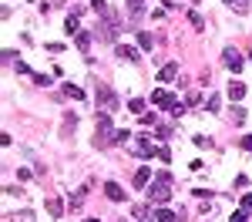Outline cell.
Listing matches in <instances>:
<instances>
[{
	"mask_svg": "<svg viewBox=\"0 0 252 222\" xmlns=\"http://www.w3.org/2000/svg\"><path fill=\"white\" fill-rule=\"evenodd\" d=\"M168 199H172V175L168 172H158L155 182L148 185V202L151 206H165Z\"/></svg>",
	"mask_w": 252,
	"mask_h": 222,
	"instance_id": "obj_1",
	"label": "cell"
},
{
	"mask_svg": "<svg viewBox=\"0 0 252 222\" xmlns=\"http://www.w3.org/2000/svg\"><path fill=\"white\" fill-rule=\"evenodd\" d=\"M115 128H111V115H104V111H98V138H94V145L98 148H108L115 145Z\"/></svg>",
	"mask_w": 252,
	"mask_h": 222,
	"instance_id": "obj_2",
	"label": "cell"
},
{
	"mask_svg": "<svg viewBox=\"0 0 252 222\" xmlns=\"http://www.w3.org/2000/svg\"><path fill=\"white\" fill-rule=\"evenodd\" d=\"M94 98H98V108H101L104 115H115V111H118V98H115V91H111L108 84H98Z\"/></svg>",
	"mask_w": 252,
	"mask_h": 222,
	"instance_id": "obj_3",
	"label": "cell"
},
{
	"mask_svg": "<svg viewBox=\"0 0 252 222\" xmlns=\"http://www.w3.org/2000/svg\"><path fill=\"white\" fill-rule=\"evenodd\" d=\"M131 151H134V155H141V158H155L162 148H155V142H148V135H141V138L131 145Z\"/></svg>",
	"mask_w": 252,
	"mask_h": 222,
	"instance_id": "obj_4",
	"label": "cell"
},
{
	"mask_svg": "<svg viewBox=\"0 0 252 222\" xmlns=\"http://www.w3.org/2000/svg\"><path fill=\"white\" fill-rule=\"evenodd\" d=\"M222 58H225V68H229V71H236V74L242 71V64H246V58H242L236 47H225V51H222Z\"/></svg>",
	"mask_w": 252,
	"mask_h": 222,
	"instance_id": "obj_5",
	"label": "cell"
},
{
	"mask_svg": "<svg viewBox=\"0 0 252 222\" xmlns=\"http://www.w3.org/2000/svg\"><path fill=\"white\" fill-rule=\"evenodd\" d=\"M104 195H108L111 202H125V189H121L118 182H104Z\"/></svg>",
	"mask_w": 252,
	"mask_h": 222,
	"instance_id": "obj_6",
	"label": "cell"
},
{
	"mask_svg": "<svg viewBox=\"0 0 252 222\" xmlns=\"http://www.w3.org/2000/svg\"><path fill=\"white\" fill-rule=\"evenodd\" d=\"M91 10H94L98 17H104V20H118V17L111 14V7H108V0H91Z\"/></svg>",
	"mask_w": 252,
	"mask_h": 222,
	"instance_id": "obj_7",
	"label": "cell"
},
{
	"mask_svg": "<svg viewBox=\"0 0 252 222\" xmlns=\"http://www.w3.org/2000/svg\"><path fill=\"white\" fill-rule=\"evenodd\" d=\"M115 54H118L121 61H141L138 47H128V44H118V47H115Z\"/></svg>",
	"mask_w": 252,
	"mask_h": 222,
	"instance_id": "obj_8",
	"label": "cell"
},
{
	"mask_svg": "<svg viewBox=\"0 0 252 222\" xmlns=\"http://www.w3.org/2000/svg\"><path fill=\"white\" fill-rule=\"evenodd\" d=\"M145 185H151V168H148V165H141V168L134 172V189H145Z\"/></svg>",
	"mask_w": 252,
	"mask_h": 222,
	"instance_id": "obj_9",
	"label": "cell"
},
{
	"mask_svg": "<svg viewBox=\"0 0 252 222\" xmlns=\"http://www.w3.org/2000/svg\"><path fill=\"white\" fill-rule=\"evenodd\" d=\"M175 74H178V64L172 61V64H165L162 71H158V84H168V81H175Z\"/></svg>",
	"mask_w": 252,
	"mask_h": 222,
	"instance_id": "obj_10",
	"label": "cell"
},
{
	"mask_svg": "<svg viewBox=\"0 0 252 222\" xmlns=\"http://www.w3.org/2000/svg\"><path fill=\"white\" fill-rule=\"evenodd\" d=\"M131 216H134L138 222H155V212H151L148 206H134V209H131Z\"/></svg>",
	"mask_w": 252,
	"mask_h": 222,
	"instance_id": "obj_11",
	"label": "cell"
},
{
	"mask_svg": "<svg viewBox=\"0 0 252 222\" xmlns=\"http://www.w3.org/2000/svg\"><path fill=\"white\" fill-rule=\"evenodd\" d=\"M229 98L239 104V101L246 98V84H242V81H232V84H229Z\"/></svg>",
	"mask_w": 252,
	"mask_h": 222,
	"instance_id": "obj_12",
	"label": "cell"
},
{
	"mask_svg": "<svg viewBox=\"0 0 252 222\" xmlns=\"http://www.w3.org/2000/svg\"><path fill=\"white\" fill-rule=\"evenodd\" d=\"M84 192H88V185H81V189H74V192L67 195V206H71V209H81V202H84Z\"/></svg>",
	"mask_w": 252,
	"mask_h": 222,
	"instance_id": "obj_13",
	"label": "cell"
},
{
	"mask_svg": "<svg viewBox=\"0 0 252 222\" xmlns=\"http://www.w3.org/2000/svg\"><path fill=\"white\" fill-rule=\"evenodd\" d=\"M47 216H51V219H61L64 216V202L61 199H47Z\"/></svg>",
	"mask_w": 252,
	"mask_h": 222,
	"instance_id": "obj_14",
	"label": "cell"
},
{
	"mask_svg": "<svg viewBox=\"0 0 252 222\" xmlns=\"http://www.w3.org/2000/svg\"><path fill=\"white\" fill-rule=\"evenodd\" d=\"M74 44H77L81 51H91V34H88V30H77V34H74Z\"/></svg>",
	"mask_w": 252,
	"mask_h": 222,
	"instance_id": "obj_15",
	"label": "cell"
},
{
	"mask_svg": "<svg viewBox=\"0 0 252 222\" xmlns=\"http://www.w3.org/2000/svg\"><path fill=\"white\" fill-rule=\"evenodd\" d=\"M138 47H141V51H151V47H155V37H151L148 30H138Z\"/></svg>",
	"mask_w": 252,
	"mask_h": 222,
	"instance_id": "obj_16",
	"label": "cell"
},
{
	"mask_svg": "<svg viewBox=\"0 0 252 222\" xmlns=\"http://www.w3.org/2000/svg\"><path fill=\"white\" fill-rule=\"evenodd\" d=\"M155 222H178V216L168 209H155Z\"/></svg>",
	"mask_w": 252,
	"mask_h": 222,
	"instance_id": "obj_17",
	"label": "cell"
},
{
	"mask_svg": "<svg viewBox=\"0 0 252 222\" xmlns=\"http://www.w3.org/2000/svg\"><path fill=\"white\" fill-rule=\"evenodd\" d=\"M189 20H192V27H195V30H205V20H202V14H198V10H189Z\"/></svg>",
	"mask_w": 252,
	"mask_h": 222,
	"instance_id": "obj_18",
	"label": "cell"
},
{
	"mask_svg": "<svg viewBox=\"0 0 252 222\" xmlns=\"http://www.w3.org/2000/svg\"><path fill=\"white\" fill-rule=\"evenodd\" d=\"M64 94H67V98H74V101H81V98H84V91H81V88H74V84H64Z\"/></svg>",
	"mask_w": 252,
	"mask_h": 222,
	"instance_id": "obj_19",
	"label": "cell"
},
{
	"mask_svg": "<svg viewBox=\"0 0 252 222\" xmlns=\"http://www.w3.org/2000/svg\"><path fill=\"white\" fill-rule=\"evenodd\" d=\"M131 138H134V135H131V132H128V128H121V132H118V135H115V142H118V145H128V142H131Z\"/></svg>",
	"mask_w": 252,
	"mask_h": 222,
	"instance_id": "obj_20",
	"label": "cell"
},
{
	"mask_svg": "<svg viewBox=\"0 0 252 222\" xmlns=\"http://www.w3.org/2000/svg\"><path fill=\"white\" fill-rule=\"evenodd\" d=\"M219 104H222V98H219V94H208V101H205V108H208V111H219Z\"/></svg>",
	"mask_w": 252,
	"mask_h": 222,
	"instance_id": "obj_21",
	"label": "cell"
},
{
	"mask_svg": "<svg viewBox=\"0 0 252 222\" xmlns=\"http://www.w3.org/2000/svg\"><path fill=\"white\" fill-rule=\"evenodd\" d=\"M128 108H131V111H145V101H141V98H131Z\"/></svg>",
	"mask_w": 252,
	"mask_h": 222,
	"instance_id": "obj_22",
	"label": "cell"
},
{
	"mask_svg": "<svg viewBox=\"0 0 252 222\" xmlns=\"http://www.w3.org/2000/svg\"><path fill=\"white\" fill-rule=\"evenodd\" d=\"M232 118H236V125H242L246 121V108H232Z\"/></svg>",
	"mask_w": 252,
	"mask_h": 222,
	"instance_id": "obj_23",
	"label": "cell"
},
{
	"mask_svg": "<svg viewBox=\"0 0 252 222\" xmlns=\"http://www.w3.org/2000/svg\"><path fill=\"white\" fill-rule=\"evenodd\" d=\"M141 125H145V128H151V125H158V115H141Z\"/></svg>",
	"mask_w": 252,
	"mask_h": 222,
	"instance_id": "obj_24",
	"label": "cell"
},
{
	"mask_svg": "<svg viewBox=\"0 0 252 222\" xmlns=\"http://www.w3.org/2000/svg\"><path fill=\"white\" fill-rule=\"evenodd\" d=\"M14 222H34V216L24 209V212H17V216H14Z\"/></svg>",
	"mask_w": 252,
	"mask_h": 222,
	"instance_id": "obj_25",
	"label": "cell"
},
{
	"mask_svg": "<svg viewBox=\"0 0 252 222\" xmlns=\"http://www.w3.org/2000/svg\"><path fill=\"white\" fill-rule=\"evenodd\" d=\"M34 84H41V88H47V84H51V77H47V74H34Z\"/></svg>",
	"mask_w": 252,
	"mask_h": 222,
	"instance_id": "obj_26",
	"label": "cell"
},
{
	"mask_svg": "<svg viewBox=\"0 0 252 222\" xmlns=\"http://www.w3.org/2000/svg\"><path fill=\"white\" fill-rule=\"evenodd\" d=\"M74 125H77V118H74V115H67V118H64V135H67Z\"/></svg>",
	"mask_w": 252,
	"mask_h": 222,
	"instance_id": "obj_27",
	"label": "cell"
},
{
	"mask_svg": "<svg viewBox=\"0 0 252 222\" xmlns=\"http://www.w3.org/2000/svg\"><path fill=\"white\" fill-rule=\"evenodd\" d=\"M232 222H249V212H246V209H239V212L232 216Z\"/></svg>",
	"mask_w": 252,
	"mask_h": 222,
	"instance_id": "obj_28",
	"label": "cell"
},
{
	"mask_svg": "<svg viewBox=\"0 0 252 222\" xmlns=\"http://www.w3.org/2000/svg\"><path fill=\"white\" fill-rule=\"evenodd\" d=\"M14 68H17V74H30V68H27L24 61H14Z\"/></svg>",
	"mask_w": 252,
	"mask_h": 222,
	"instance_id": "obj_29",
	"label": "cell"
},
{
	"mask_svg": "<svg viewBox=\"0 0 252 222\" xmlns=\"http://www.w3.org/2000/svg\"><path fill=\"white\" fill-rule=\"evenodd\" d=\"M242 209H246V212H252V192H249V195H242Z\"/></svg>",
	"mask_w": 252,
	"mask_h": 222,
	"instance_id": "obj_30",
	"label": "cell"
},
{
	"mask_svg": "<svg viewBox=\"0 0 252 222\" xmlns=\"http://www.w3.org/2000/svg\"><path fill=\"white\" fill-rule=\"evenodd\" d=\"M225 3H229V7H236V10H239V14H242V10H246V7H242V3H239V0H225Z\"/></svg>",
	"mask_w": 252,
	"mask_h": 222,
	"instance_id": "obj_31",
	"label": "cell"
},
{
	"mask_svg": "<svg viewBox=\"0 0 252 222\" xmlns=\"http://www.w3.org/2000/svg\"><path fill=\"white\" fill-rule=\"evenodd\" d=\"M242 148H246V151H252V135H246V138H242Z\"/></svg>",
	"mask_w": 252,
	"mask_h": 222,
	"instance_id": "obj_32",
	"label": "cell"
},
{
	"mask_svg": "<svg viewBox=\"0 0 252 222\" xmlns=\"http://www.w3.org/2000/svg\"><path fill=\"white\" fill-rule=\"evenodd\" d=\"M128 3H131V7H141V3H145V0H128Z\"/></svg>",
	"mask_w": 252,
	"mask_h": 222,
	"instance_id": "obj_33",
	"label": "cell"
},
{
	"mask_svg": "<svg viewBox=\"0 0 252 222\" xmlns=\"http://www.w3.org/2000/svg\"><path fill=\"white\" fill-rule=\"evenodd\" d=\"M88 222H98V219H88Z\"/></svg>",
	"mask_w": 252,
	"mask_h": 222,
	"instance_id": "obj_34",
	"label": "cell"
}]
</instances>
